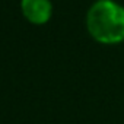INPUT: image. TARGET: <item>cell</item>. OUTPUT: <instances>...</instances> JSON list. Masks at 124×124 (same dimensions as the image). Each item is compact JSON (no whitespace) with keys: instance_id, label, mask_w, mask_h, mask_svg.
I'll return each instance as SVG.
<instances>
[{"instance_id":"obj_2","label":"cell","mask_w":124,"mask_h":124,"mask_svg":"<svg viewBox=\"0 0 124 124\" xmlns=\"http://www.w3.org/2000/svg\"><path fill=\"white\" fill-rule=\"evenodd\" d=\"M22 12L25 18L37 25L48 22L53 12V5L50 0H22Z\"/></svg>"},{"instance_id":"obj_1","label":"cell","mask_w":124,"mask_h":124,"mask_svg":"<svg viewBox=\"0 0 124 124\" xmlns=\"http://www.w3.org/2000/svg\"><path fill=\"white\" fill-rule=\"evenodd\" d=\"M86 26L98 42H121L124 39V8L112 0H98L88 10Z\"/></svg>"}]
</instances>
